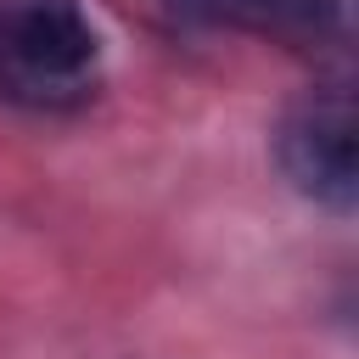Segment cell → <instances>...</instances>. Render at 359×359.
Here are the masks:
<instances>
[{"instance_id":"1","label":"cell","mask_w":359,"mask_h":359,"mask_svg":"<svg viewBox=\"0 0 359 359\" xmlns=\"http://www.w3.org/2000/svg\"><path fill=\"white\" fill-rule=\"evenodd\" d=\"M101 39L79 0L0 6V101L28 112H73L95 95Z\"/></svg>"},{"instance_id":"2","label":"cell","mask_w":359,"mask_h":359,"mask_svg":"<svg viewBox=\"0 0 359 359\" xmlns=\"http://www.w3.org/2000/svg\"><path fill=\"white\" fill-rule=\"evenodd\" d=\"M275 163L297 196L331 213H353L359 196V123L342 84L303 90L275 123Z\"/></svg>"},{"instance_id":"3","label":"cell","mask_w":359,"mask_h":359,"mask_svg":"<svg viewBox=\"0 0 359 359\" xmlns=\"http://www.w3.org/2000/svg\"><path fill=\"white\" fill-rule=\"evenodd\" d=\"M174 17L230 34H269V39H309L331 17L320 0H163Z\"/></svg>"}]
</instances>
